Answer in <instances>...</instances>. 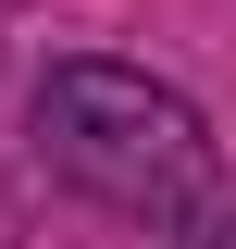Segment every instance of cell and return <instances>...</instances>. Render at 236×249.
Wrapping results in <instances>:
<instances>
[{"instance_id": "1", "label": "cell", "mask_w": 236, "mask_h": 249, "mask_svg": "<svg viewBox=\"0 0 236 249\" xmlns=\"http://www.w3.org/2000/svg\"><path fill=\"white\" fill-rule=\"evenodd\" d=\"M37 150H50L62 187H87L100 212H137V224H174L211 187L199 100L162 88V75H137V62H50V88H37Z\"/></svg>"}, {"instance_id": "2", "label": "cell", "mask_w": 236, "mask_h": 249, "mask_svg": "<svg viewBox=\"0 0 236 249\" xmlns=\"http://www.w3.org/2000/svg\"><path fill=\"white\" fill-rule=\"evenodd\" d=\"M174 249H236V175H211L199 199L174 212Z\"/></svg>"}]
</instances>
